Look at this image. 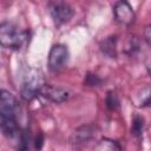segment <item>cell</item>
<instances>
[{
  "label": "cell",
  "instance_id": "cell-3",
  "mask_svg": "<svg viewBox=\"0 0 151 151\" xmlns=\"http://www.w3.org/2000/svg\"><path fill=\"white\" fill-rule=\"evenodd\" d=\"M48 11L51 14V18L57 27H60L68 22L73 15L74 11L73 8L64 1H52L48 4Z\"/></svg>",
  "mask_w": 151,
  "mask_h": 151
},
{
  "label": "cell",
  "instance_id": "cell-9",
  "mask_svg": "<svg viewBox=\"0 0 151 151\" xmlns=\"http://www.w3.org/2000/svg\"><path fill=\"white\" fill-rule=\"evenodd\" d=\"M131 103L136 107H146L151 106V86L144 85L136 88L131 93Z\"/></svg>",
  "mask_w": 151,
  "mask_h": 151
},
{
  "label": "cell",
  "instance_id": "cell-11",
  "mask_svg": "<svg viewBox=\"0 0 151 151\" xmlns=\"http://www.w3.org/2000/svg\"><path fill=\"white\" fill-rule=\"evenodd\" d=\"M92 151H123V147L117 140L110 138H101L96 143Z\"/></svg>",
  "mask_w": 151,
  "mask_h": 151
},
{
  "label": "cell",
  "instance_id": "cell-8",
  "mask_svg": "<svg viewBox=\"0 0 151 151\" xmlns=\"http://www.w3.org/2000/svg\"><path fill=\"white\" fill-rule=\"evenodd\" d=\"M94 126L93 125H81L78 126L70 137V143L73 146V149L78 150L85 146L94 136Z\"/></svg>",
  "mask_w": 151,
  "mask_h": 151
},
{
  "label": "cell",
  "instance_id": "cell-7",
  "mask_svg": "<svg viewBox=\"0 0 151 151\" xmlns=\"http://www.w3.org/2000/svg\"><path fill=\"white\" fill-rule=\"evenodd\" d=\"M39 96H41L42 98L55 103V104H61L64 101H67L72 93L70 90L61 87V86H55V85H51V84H42V86L39 90Z\"/></svg>",
  "mask_w": 151,
  "mask_h": 151
},
{
  "label": "cell",
  "instance_id": "cell-5",
  "mask_svg": "<svg viewBox=\"0 0 151 151\" xmlns=\"http://www.w3.org/2000/svg\"><path fill=\"white\" fill-rule=\"evenodd\" d=\"M113 17L116 22L120 26L130 27L136 21V13L132 6L125 0L117 1L113 5Z\"/></svg>",
  "mask_w": 151,
  "mask_h": 151
},
{
  "label": "cell",
  "instance_id": "cell-1",
  "mask_svg": "<svg viewBox=\"0 0 151 151\" xmlns=\"http://www.w3.org/2000/svg\"><path fill=\"white\" fill-rule=\"evenodd\" d=\"M28 40V32L21 31L12 22L4 21L0 25V44L5 48L19 51Z\"/></svg>",
  "mask_w": 151,
  "mask_h": 151
},
{
  "label": "cell",
  "instance_id": "cell-13",
  "mask_svg": "<svg viewBox=\"0 0 151 151\" xmlns=\"http://www.w3.org/2000/svg\"><path fill=\"white\" fill-rule=\"evenodd\" d=\"M105 104L107 110L110 111H116L120 107V101H119V97L116 93V91H109L106 93V98H105Z\"/></svg>",
  "mask_w": 151,
  "mask_h": 151
},
{
  "label": "cell",
  "instance_id": "cell-6",
  "mask_svg": "<svg viewBox=\"0 0 151 151\" xmlns=\"http://www.w3.org/2000/svg\"><path fill=\"white\" fill-rule=\"evenodd\" d=\"M19 101L14 94L7 90H1V100H0V118H17L19 113Z\"/></svg>",
  "mask_w": 151,
  "mask_h": 151
},
{
  "label": "cell",
  "instance_id": "cell-17",
  "mask_svg": "<svg viewBox=\"0 0 151 151\" xmlns=\"http://www.w3.org/2000/svg\"><path fill=\"white\" fill-rule=\"evenodd\" d=\"M42 144H44V137H42L41 133H39V134L35 137V139H34V146H35V149L39 151V150L41 149Z\"/></svg>",
  "mask_w": 151,
  "mask_h": 151
},
{
  "label": "cell",
  "instance_id": "cell-2",
  "mask_svg": "<svg viewBox=\"0 0 151 151\" xmlns=\"http://www.w3.org/2000/svg\"><path fill=\"white\" fill-rule=\"evenodd\" d=\"M68 58H70L68 47L64 44H54L51 47L47 58V66L50 71L58 72L61 68H64L68 63Z\"/></svg>",
  "mask_w": 151,
  "mask_h": 151
},
{
  "label": "cell",
  "instance_id": "cell-18",
  "mask_svg": "<svg viewBox=\"0 0 151 151\" xmlns=\"http://www.w3.org/2000/svg\"><path fill=\"white\" fill-rule=\"evenodd\" d=\"M147 72H149V76L151 77V64L147 65Z\"/></svg>",
  "mask_w": 151,
  "mask_h": 151
},
{
  "label": "cell",
  "instance_id": "cell-16",
  "mask_svg": "<svg viewBox=\"0 0 151 151\" xmlns=\"http://www.w3.org/2000/svg\"><path fill=\"white\" fill-rule=\"evenodd\" d=\"M144 39H145L146 44L151 47V24L146 25L144 28Z\"/></svg>",
  "mask_w": 151,
  "mask_h": 151
},
{
  "label": "cell",
  "instance_id": "cell-14",
  "mask_svg": "<svg viewBox=\"0 0 151 151\" xmlns=\"http://www.w3.org/2000/svg\"><path fill=\"white\" fill-rule=\"evenodd\" d=\"M83 84H84V86L92 87V88H94V87H100V86L104 84V79L100 78V77H99L98 74H96V73L88 72V73H86Z\"/></svg>",
  "mask_w": 151,
  "mask_h": 151
},
{
  "label": "cell",
  "instance_id": "cell-12",
  "mask_svg": "<svg viewBox=\"0 0 151 151\" xmlns=\"http://www.w3.org/2000/svg\"><path fill=\"white\" fill-rule=\"evenodd\" d=\"M144 127H145V120H144V118L140 114H133L132 122H131V134L134 138L140 139L143 137Z\"/></svg>",
  "mask_w": 151,
  "mask_h": 151
},
{
  "label": "cell",
  "instance_id": "cell-10",
  "mask_svg": "<svg viewBox=\"0 0 151 151\" xmlns=\"http://www.w3.org/2000/svg\"><path fill=\"white\" fill-rule=\"evenodd\" d=\"M117 41H118L117 35H110L103 39L99 44V48L101 53L110 59H116L117 58Z\"/></svg>",
  "mask_w": 151,
  "mask_h": 151
},
{
  "label": "cell",
  "instance_id": "cell-15",
  "mask_svg": "<svg viewBox=\"0 0 151 151\" xmlns=\"http://www.w3.org/2000/svg\"><path fill=\"white\" fill-rule=\"evenodd\" d=\"M139 47H140V45H139L138 39H136V37H133V38H131V39L129 40L127 48L125 50V52H126L129 55H134V54L139 51Z\"/></svg>",
  "mask_w": 151,
  "mask_h": 151
},
{
  "label": "cell",
  "instance_id": "cell-4",
  "mask_svg": "<svg viewBox=\"0 0 151 151\" xmlns=\"http://www.w3.org/2000/svg\"><path fill=\"white\" fill-rule=\"evenodd\" d=\"M42 84L41 77L35 71L34 73L26 76L20 86V97L25 101H32L37 96H39V90Z\"/></svg>",
  "mask_w": 151,
  "mask_h": 151
}]
</instances>
